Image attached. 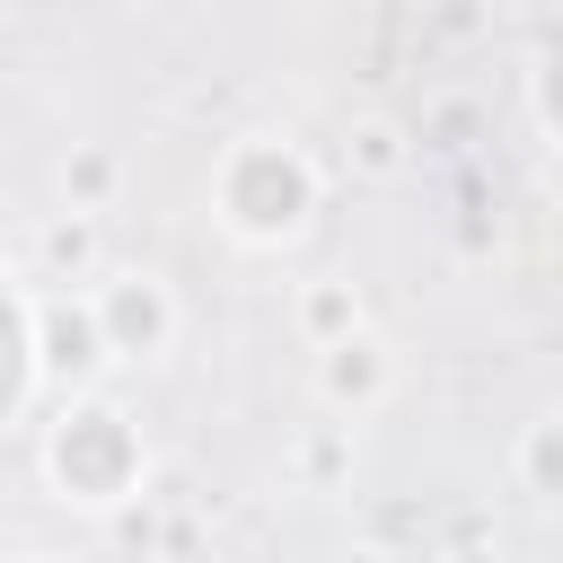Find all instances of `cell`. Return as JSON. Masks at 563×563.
I'll return each mask as SVG.
<instances>
[{
	"instance_id": "6da1fadb",
	"label": "cell",
	"mask_w": 563,
	"mask_h": 563,
	"mask_svg": "<svg viewBox=\"0 0 563 563\" xmlns=\"http://www.w3.org/2000/svg\"><path fill=\"white\" fill-rule=\"evenodd\" d=\"M158 325H167V308H158V299H150V290H114V334H123V343H132V334H141V343H150V334H158Z\"/></svg>"
},
{
	"instance_id": "7a4b0ae2",
	"label": "cell",
	"mask_w": 563,
	"mask_h": 563,
	"mask_svg": "<svg viewBox=\"0 0 563 563\" xmlns=\"http://www.w3.org/2000/svg\"><path fill=\"white\" fill-rule=\"evenodd\" d=\"M88 343H97V334H88V317H70V308H53V361H62V369H88V361H97Z\"/></svg>"
},
{
	"instance_id": "3957f363",
	"label": "cell",
	"mask_w": 563,
	"mask_h": 563,
	"mask_svg": "<svg viewBox=\"0 0 563 563\" xmlns=\"http://www.w3.org/2000/svg\"><path fill=\"white\" fill-rule=\"evenodd\" d=\"M378 378V361H369V343H334V387L352 396V387H369Z\"/></svg>"
},
{
	"instance_id": "277c9868",
	"label": "cell",
	"mask_w": 563,
	"mask_h": 563,
	"mask_svg": "<svg viewBox=\"0 0 563 563\" xmlns=\"http://www.w3.org/2000/svg\"><path fill=\"white\" fill-rule=\"evenodd\" d=\"M554 466H563V431H545V440H537V475H554Z\"/></svg>"
}]
</instances>
